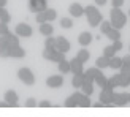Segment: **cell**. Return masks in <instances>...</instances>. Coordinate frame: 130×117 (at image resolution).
I'll return each instance as SVG.
<instances>
[{"mask_svg": "<svg viewBox=\"0 0 130 117\" xmlns=\"http://www.w3.org/2000/svg\"><path fill=\"white\" fill-rule=\"evenodd\" d=\"M109 22L114 29L121 30L124 25L127 24V16L124 11H121V8H113L109 11Z\"/></svg>", "mask_w": 130, "mask_h": 117, "instance_id": "6da1fadb", "label": "cell"}, {"mask_svg": "<svg viewBox=\"0 0 130 117\" xmlns=\"http://www.w3.org/2000/svg\"><path fill=\"white\" fill-rule=\"evenodd\" d=\"M84 14H86L87 22H89L90 27H97V25H100V22L103 21L102 13L99 11V8H97V6H92V5L86 6V8H84Z\"/></svg>", "mask_w": 130, "mask_h": 117, "instance_id": "7a4b0ae2", "label": "cell"}, {"mask_svg": "<svg viewBox=\"0 0 130 117\" xmlns=\"http://www.w3.org/2000/svg\"><path fill=\"white\" fill-rule=\"evenodd\" d=\"M18 77H19V81L24 82L25 86H34L35 84V76L34 73H32V70L27 68V67H24L18 71Z\"/></svg>", "mask_w": 130, "mask_h": 117, "instance_id": "3957f363", "label": "cell"}, {"mask_svg": "<svg viewBox=\"0 0 130 117\" xmlns=\"http://www.w3.org/2000/svg\"><path fill=\"white\" fill-rule=\"evenodd\" d=\"M43 58H46V60H49V62H57V63H59V62H62L65 58V54L59 52L57 49H46V48H44Z\"/></svg>", "mask_w": 130, "mask_h": 117, "instance_id": "277c9868", "label": "cell"}, {"mask_svg": "<svg viewBox=\"0 0 130 117\" xmlns=\"http://www.w3.org/2000/svg\"><path fill=\"white\" fill-rule=\"evenodd\" d=\"M113 95H114V89H111V87L106 86V87L102 89L99 100H100L105 106H113Z\"/></svg>", "mask_w": 130, "mask_h": 117, "instance_id": "5b68a950", "label": "cell"}, {"mask_svg": "<svg viewBox=\"0 0 130 117\" xmlns=\"http://www.w3.org/2000/svg\"><path fill=\"white\" fill-rule=\"evenodd\" d=\"M14 33H16L18 36L30 38V36H32V33H34V30H32V27H30L29 24H24V22H21V24H18L16 27H14Z\"/></svg>", "mask_w": 130, "mask_h": 117, "instance_id": "8992f818", "label": "cell"}, {"mask_svg": "<svg viewBox=\"0 0 130 117\" xmlns=\"http://www.w3.org/2000/svg\"><path fill=\"white\" fill-rule=\"evenodd\" d=\"M70 48H71V44L65 36H56V49L59 51V52L67 54L70 51Z\"/></svg>", "mask_w": 130, "mask_h": 117, "instance_id": "52a82bcc", "label": "cell"}, {"mask_svg": "<svg viewBox=\"0 0 130 117\" xmlns=\"http://www.w3.org/2000/svg\"><path fill=\"white\" fill-rule=\"evenodd\" d=\"M48 8L46 0H29V10L34 13H41Z\"/></svg>", "mask_w": 130, "mask_h": 117, "instance_id": "ba28073f", "label": "cell"}, {"mask_svg": "<svg viewBox=\"0 0 130 117\" xmlns=\"http://www.w3.org/2000/svg\"><path fill=\"white\" fill-rule=\"evenodd\" d=\"M3 100L6 101L8 108H16V106H18V100H19V96H18V93L14 92V90H6L5 95H3Z\"/></svg>", "mask_w": 130, "mask_h": 117, "instance_id": "9c48e42d", "label": "cell"}, {"mask_svg": "<svg viewBox=\"0 0 130 117\" xmlns=\"http://www.w3.org/2000/svg\"><path fill=\"white\" fill-rule=\"evenodd\" d=\"M62 84H63V76H60V74H53L46 79V86L51 89H59V87H62Z\"/></svg>", "mask_w": 130, "mask_h": 117, "instance_id": "30bf717a", "label": "cell"}, {"mask_svg": "<svg viewBox=\"0 0 130 117\" xmlns=\"http://www.w3.org/2000/svg\"><path fill=\"white\" fill-rule=\"evenodd\" d=\"M75 96H76V106H79V108H89V106H92V105H90L89 95L83 93V92H75Z\"/></svg>", "mask_w": 130, "mask_h": 117, "instance_id": "8fae6325", "label": "cell"}, {"mask_svg": "<svg viewBox=\"0 0 130 117\" xmlns=\"http://www.w3.org/2000/svg\"><path fill=\"white\" fill-rule=\"evenodd\" d=\"M84 63L81 62V60H78V58L75 57V58H71L70 60V73H73V74H81V73H84Z\"/></svg>", "mask_w": 130, "mask_h": 117, "instance_id": "7c38bea8", "label": "cell"}, {"mask_svg": "<svg viewBox=\"0 0 130 117\" xmlns=\"http://www.w3.org/2000/svg\"><path fill=\"white\" fill-rule=\"evenodd\" d=\"M128 103V98H127V93L125 92H119L113 95V106H125Z\"/></svg>", "mask_w": 130, "mask_h": 117, "instance_id": "4fadbf2b", "label": "cell"}, {"mask_svg": "<svg viewBox=\"0 0 130 117\" xmlns=\"http://www.w3.org/2000/svg\"><path fill=\"white\" fill-rule=\"evenodd\" d=\"M25 55V51L19 46H11L10 49H8V57H13V58H22Z\"/></svg>", "mask_w": 130, "mask_h": 117, "instance_id": "5bb4252c", "label": "cell"}, {"mask_svg": "<svg viewBox=\"0 0 130 117\" xmlns=\"http://www.w3.org/2000/svg\"><path fill=\"white\" fill-rule=\"evenodd\" d=\"M92 40H94V35H90V32H83V33L78 36V43H79L83 48L89 46V44L92 43Z\"/></svg>", "mask_w": 130, "mask_h": 117, "instance_id": "9a60e30c", "label": "cell"}, {"mask_svg": "<svg viewBox=\"0 0 130 117\" xmlns=\"http://www.w3.org/2000/svg\"><path fill=\"white\" fill-rule=\"evenodd\" d=\"M68 11H70V14L73 16V17H81V16H84V8H83L79 3H71L68 6Z\"/></svg>", "mask_w": 130, "mask_h": 117, "instance_id": "2e32d148", "label": "cell"}, {"mask_svg": "<svg viewBox=\"0 0 130 117\" xmlns=\"http://www.w3.org/2000/svg\"><path fill=\"white\" fill-rule=\"evenodd\" d=\"M40 33L43 36H51L54 33V27H53V24H49V22H43L40 24Z\"/></svg>", "mask_w": 130, "mask_h": 117, "instance_id": "e0dca14e", "label": "cell"}, {"mask_svg": "<svg viewBox=\"0 0 130 117\" xmlns=\"http://www.w3.org/2000/svg\"><path fill=\"white\" fill-rule=\"evenodd\" d=\"M95 67L100 68V70H103V68H109V58H108L106 55H100V57L95 60Z\"/></svg>", "mask_w": 130, "mask_h": 117, "instance_id": "ac0fdd59", "label": "cell"}, {"mask_svg": "<svg viewBox=\"0 0 130 117\" xmlns=\"http://www.w3.org/2000/svg\"><path fill=\"white\" fill-rule=\"evenodd\" d=\"M2 36L6 38V41H8V44H10V48H11V46H18V44H19V36H18L16 33H11V32H8L6 35H2Z\"/></svg>", "mask_w": 130, "mask_h": 117, "instance_id": "d6986e66", "label": "cell"}, {"mask_svg": "<svg viewBox=\"0 0 130 117\" xmlns=\"http://www.w3.org/2000/svg\"><path fill=\"white\" fill-rule=\"evenodd\" d=\"M83 81H84V73H81V74H73V79H71V86H73L75 89H81Z\"/></svg>", "mask_w": 130, "mask_h": 117, "instance_id": "ffe728a7", "label": "cell"}, {"mask_svg": "<svg viewBox=\"0 0 130 117\" xmlns=\"http://www.w3.org/2000/svg\"><path fill=\"white\" fill-rule=\"evenodd\" d=\"M94 82H95V84H99V86L103 89V87H106V84H108V77H106L105 74H103V71H102V73H99V74L95 76Z\"/></svg>", "mask_w": 130, "mask_h": 117, "instance_id": "44dd1931", "label": "cell"}, {"mask_svg": "<svg viewBox=\"0 0 130 117\" xmlns=\"http://www.w3.org/2000/svg\"><path fill=\"white\" fill-rule=\"evenodd\" d=\"M43 13H44V17H46V22H53L57 17V11L54 8H46Z\"/></svg>", "mask_w": 130, "mask_h": 117, "instance_id": "7402d4cb", "label": "cell"}, {"mask_svg": "<svg viewBox=\"0 0 130 117\" xmlns=\"http://www.w3.org/2000/svg\"><path fill=\"white\" fill-rule=\"evenodd\" d=\"M122 67V58L121 57H111L109 58V68H113V70H121Z\"/></svg>", "mask_w": 130, "mask_h": 117, "instance_id": "603a6c76", "label": "cell"}, {"mask_svg": "<svg viewBox=\"0 0 130 117\" xmlns=\"http://www.w3.org/2000/svg\"><path fill=\"white\" fill-rule=\"evenodd\" d=\"M89 57H90V54H89L87 49H79V51H78V54H76V58H78V60H81L83 63H86L89 60Z\"/></svg>", "mask_w": 130, "mask_h": 117, "instance_id": "cb8c5ba5", "label": "cell"}, {"mask_svg": "<svg viewBox=\"0 0 130 117\" xmlns=\"http://www.w3.org/2000/svg\"><path fill=\"white\" fill-rule=\"evenodd\" d=\"M106 36L109 38V40H113V41H116V40H121V32L118 30V29H114V27H111L108 30V33H106Z\"/></svg>", "mask_w": 130, "mask_h": 117, "instance_id": "d4e9b609", "label": "cell"}, {"mask_svg": "<svg viewBox=\"0 0 130 117\" xmlns=\"http://www.w3.org/2000/svg\"><path fill=\"white\" fill-rule=\"evenodd\" d=\"M59 71L62 74H67V73H70V60H63L62 62H59Z\"/></svg>", "mask_w": 130, "mask_h": 117, "instance_id": "484cf974", "label": "cell"}, {"mask_svg": "<svg viewBox=\"0 0 130 117\" xmlns=\"http://www.w3.org/2000/svg\"><path fill=\"white\" fill-rule=\"evenodd\" d=\"M0 21L5 22V24H8L11 21V16H10V13L6 11L5 8H0Z\"/></svg>", "mask_w": 130, "mask_h": 117, "instance_id": "4316f807", "label": "cell"}, {"mask_svg": "<svg viewBox=\"0 0 130 117\" xmlns=\"http://www.w3.org/2000/svg\"><path fill=\"white\" fill-rule=\"evenodd\" d=\"M113 25H111V22L109 21H102L100 22V32H102V35H106L108 33V30L111 29Z\"/></svg>", "mask_w": 130, "mask_h": 117, "instance_id": "83f0119b", "label": "cell"}, {"mask_svg": "<svg viewBox=\"0 0 130 117\" xmlns=\"http://www.w3.org/2000/svg\"><path fill=\"white\" fill-rule=\"evenodd\" d=\"M44 48H46V49H56V38H53V35H51V36H46Z\"/></svg>", "mask_w": 130, "mask_h": 117, "instance_id": "f1b7e54d", "label": "cell"}, {"mask_svg": "<svg viewBox=\"0 0 130 117\" xmlns=\"http://www.w3.org/2000/svg\"><path fill=\"white\" fill-rule=\"evenodd\" d=\"M60 27L62 29H71L73 27V21L70 17H62L60 19Z\"/></svg>", "mask_w": 130, "mask_h": 117, "instance_id": "f546056e", "label": "cell"}, {"mask_svg": "<svg viewBox=\"0 0 130 117\" xmlns=\"http://www.w3.org/2000/svg\"><path fill=\"white\" fill-rule=\"evenodd\" d=\"M103 55H106L108 58L114 57V55H116V51H114V48H113V46H106V48H105V51H103Z\"/></svg>", "mask_w": 130, "mask_h": 117, "instance_id": "4dcf8cb0", "label": "cell"}, {"mask_svg": "<svg viewBox=\"0 0 130 117\" xmlns=\"http://www.w3.org/2000/svg\"><path fill=\"white\" fill-rule=\"evenodd\" d=\"M10 32V29H8V24H5V22H2L0 21V36L2 35H6Z\"/></svg>", "mask_w": 130, "mask_h": 117, "instance_id": "1f68e13d", "label": "cell"}, {"mask_svg": "<svg viewBox=\"0 0 130 117\" xmlns=\"http://www.w3.org/2000/svg\"><path fill=\"white\" fill-rule=\"evenodd\" d=\"M35 21L38 24H43V22H46V17H44V13H37V16H35Z\"/></svg>", "mask_w": 130, "mask_h": 117, "instance_id": "d6a6232c", "label": "cell"}, {"mask_svg": "<svg viewBox=\"0 0 130 117\" xmlns=\"http://www.w3.org/2000/svg\"><path fill=\"white\" fill-rule=\"evenodd\" d=\"M111 46L114 48V51H116V52H118V51H121V49H122V41H121V40H116V41H113V44H111Z\"/></svg>", "mask_w": 130, "mask_h": 117, "instance_id": "836d02e7", "label": "cell"}, {"mask_svg": "<svg viewBox=\"0 0 130 117\" xmlns=\"http://www.w3.org/2000/svg\"><path fill=\"white\" fill-rule=\"evenodd\" d=\"M37 106V100L35 98H29L25 101V108H35Z\"/></svg>", "mask_w": 130, "mask_h": 117, "instance_id": "e575fe53", "label": "cell"}, {"mask_svg": "<svg viewBox=\"0 0 130 117\" xmlns=\"http://www.w3.org/2000/svg\"><path fill=\"white\" fill-rule=\"evenodd\" d=\"M121 73L130 79V67H121Z\"/></svg>", "mask_w": 130, "mask_h": 117, "instance_id": "d590c367", "label": "cell"}, {"mask_svg": "<svg viewBox=\"0 0 130 117\" xmlns=\"http://www.w3.org/2000/svg\"><path fill=\"white\" fill-rule=\"evenodd\" d=\"M122 67H130V54L122 57Z\"/></svg>", "mask_w": 130, "mask_h": 117, "instance_id": "8d00e7d4", "label": "cell"}, {"mask_svg": "<svg viewBox=\"0 0 130 117\" xmlns=\"http://www.w3.org/2000/svg\"><path fill=\"white\" fill-rule=\"evenodd\" d=\"M111 3H113V8H121L124 5V0H111Z\"/></svg>", "mask_w": 130, "mask_h": 117, "instance_id": "74e56055", "label": "cell"}, {"mask_svg": "<svg viewBox=\"0 0 130 117\" xmlns=\"http://www.w3.org/2000/svg\"><path fill=\"white\" fill-rule=\"evenodd\" d=\"M40 108H51V103L48 100H43V101H40Z\"/></svg>", "mask_w": 130, "mask_h": 117, "instance_id": "f35d334b", "label": "cell"}, {"mask_svg": "<svg viewBox=\"0 0 130 117\" xmlns=\"http://www.w3.org/2000/svg\"><path fill=\"white\" fill-rule=\"evenodd\" d=\"M102 106H105L102 101H99V103H94V105H92V108H102Z\"/></svg>", "mask_w": 130, "mask_h": 117, "instance_id": "ab89813d", "label": "cell"}, {"mask_svg": "<svg viewBox=\"0 0 130 117\" xmlns=\"http://www.w3.org/2000/svg\"><path fill=\"white\" fill-rule=\"evenodd\" d=\"M106 2H108V0H95L97 5H106Z\"/></svg>", "mask_w": 130, "mask_h": 117, "instance_id": "60d3db41", "label": "cell"}, {"mask_svg": "<svg viewBox=\"0 0 130 117\" xmlns=\"http://www.w3.org/2000/svg\"><path fill=\"white\" fill-rule=\"evenodd\" d=\"M6 2H8V0H0V8H5Z\"/></svg>", "mask_w": 130, "mask_h": 117, "instance_id": "b9f144b4", "label": "cell"}, {"mask_svg": "<svg viewBox=\"0 0 130 117\" xmlns=\"http://www.w3.org/2000/svg\"><path fill=\"white\" fill-rule=\"evenodd\" d=\"M0 108H8V105H6V101H0Z\"/></svg>", "mask_w": 130, "mask_h": 117, "instance_id": "7bdbcfd3", "label": "cell"}, {"mask_svg": "<svg viewBox=\"0 0 130 117\" xmlns=\"http://www.w3.org/2000/svg\"><path fill=\"white\" fill-rule=\"evenodd\" d=\"M127 98H128V101H130V93H127Z\"/></svg>", "mask_w": 130, "mask_h": 117, "instance_id": "ee69618b", "label": "cell"}, {"mask_svg": "<svg viewBox=\"0 0 130 117\" xmlns=\"http://www.w3.org/2000/svg\"><path fill=\"white\" fill-rule=\"evenodd\" d=\"M128 17H130V10H128Z\"/></svg>", "mask_w": 130, "mask_h": 117, "instance_id": "f6af8a7d", "label": "cell"}, {"mask_svg": "<svg viewBox=\"0 0 130 117\" xmlns=\"http://www.w3.org/2000/svg\"><path fill=\"white\" fill-rule=\"evenodd\" d=\"M128 49H130V48H128Z\"/></svg>", "mask_w": 130, "mask_h": 117, "instance_id": "bcb514c9", "label": "cell"}]
</instances>
